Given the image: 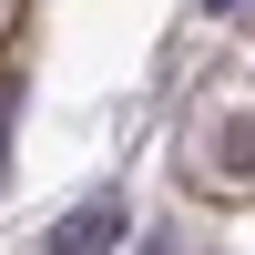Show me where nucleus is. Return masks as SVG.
<instances>
[{"mask_svg":"<svg viewBox=\"0 0 255 255\" xmlns=\"http://www.w3.org/2000/svg\"><path fill=\"white\" fill-rule=\"evenodd\" d=\"M123 235H133V204H123V184H102V194H82V204L51 215L41 255H123Z\"/></svg>","mask_w":255,"mask_h":255,"instance_id":"nucleus-1","label":"nucleus"},{"mask_svg":"<svg viewBox=\"0 0 255 255\" xmlns=\"http://www.w3.org/2000/svg\"><path fill=\"white\" fill-rule=\"evenodd\" d=\"M215 174H225V184H255V113H235V123L215 133Z\"/></svg>","mask_w":255,"mask_h":255,"instance_id":"nucleus-2","label":"nucleus"},{"mask_svg":"<svg viewBox=\"0 0 255 255\" xmlns=\"http://www.w3.org/2000/svg\"><path fill=\"white\" fill-rule=\"evenodd\" d=\"M10 133H20V72H0V184H10Z\"/></svg>","mask_w":255,"mask_h":255,"instance_id":"nucleus-3","label":"nucleus"},{"mask_svg":"<svg viewBox=\"0 0 255 255\" xmlns=\"http://www.w3.org/2000/svg\"><path fill=\"white\" fill-rule=\"evenodd\" d=\"M194 10H204V20H225V10H245V0H194Z\"/></svg>","mask_w":255,"mask_h":255,"instance_id":"nucleus-4","label":"nucleus"},{"mask_svg":"<svg viewBox=\"0 0 255 255\" xmlns=\"http://www.w3.org/2000/svg\"><path fill=\"white\" fill-rule=\"evenodd\" d=\"M0 20H10V0H0Z\"/></svg>","mask_w":255,"mask_h":255,"instance_id":"nucleus-5","label":"nucleus"}]
</instances>
